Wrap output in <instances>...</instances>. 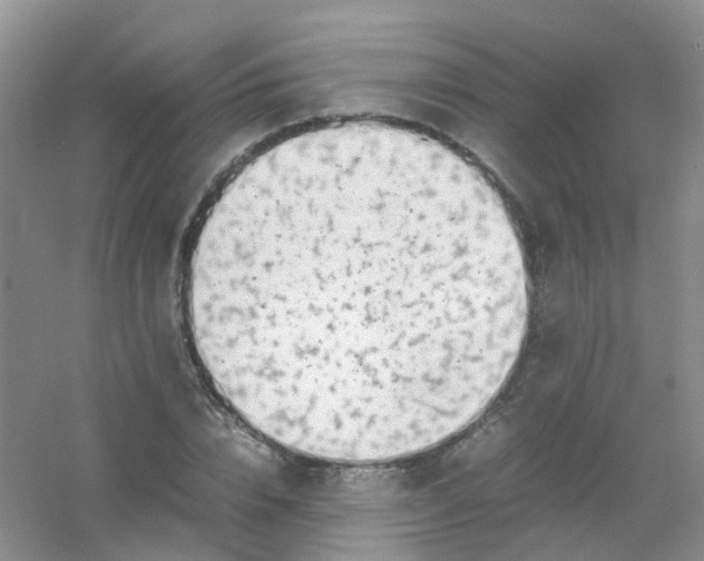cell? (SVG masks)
Returning <instances> with one entry per match:
<instances>
[{
	"label": "cell",
	"instance_id": "cell-1",
	"mask_svg": "<svg viewBox=\"0 0 704 561\" xmlns=\"http://www.w3.org/2000/svg\"><path fill=\"white\" fill-rule=\"evenodd\" d=\"M187 306L204 370L251 427L372 464L483 414L520 356L529 280L478 168L421 132L349 120L281 138L232 177Z\"/></svg>",
	"mask_w": 704,
	"mask_h": 561
}]
</instances>
